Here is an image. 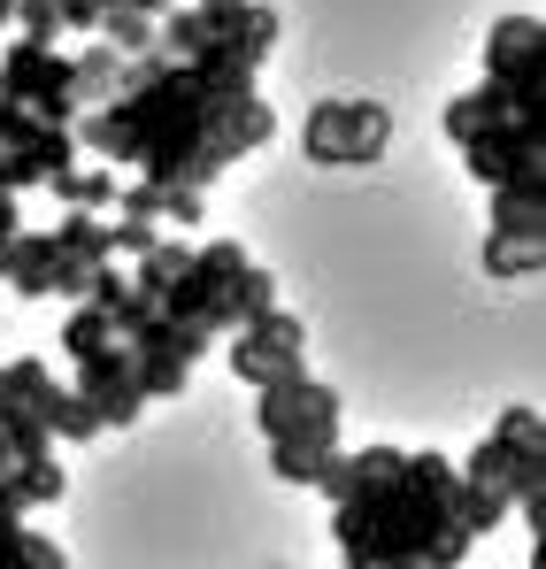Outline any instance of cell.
I'll return each mask as SVG.
<instances>
[{"mask_svg":"<svg viewBox=\"0 0 546 569\" xmlns=\"http://www.w3.org/2000/svg\"><path fill=\"white\" fill-rule=\"evenodd\" d=\"M455 462L447 455H400L363 447L331 455L324 492L339 500V562L347 569H455L469 555V531L455 516Z\"/></svg>","mask_w":546,"mask_h":569,"instance_id":"cell-1","label":"cell"},{"mask_svg":"<svg viewBox=\"0 0 546 569\" xmlns=\"http://www.w3.org/2000/svg\"><path fill=\"white\" fill-rule=\"evenodd\" d=\"M485 78L508 93V116L539 123L546 100V23L539 16H500L493 39H485Z\"/></svg>","mask_w":546,"mask_h":569,"instance_id":"cell-2","label":"cell"},{"mask_svg":"<svg viewBox=\"0 0 546 569\" xmlns=\"http://www.w3.org/2000/svg\"><path fill=\"white\" fill-rule=\"evenodd\" d=\"M262 439L270 447H316V455H339V392L316 385L308 370L285 385H262Z\"/></svg>","mask_w":546,"mask_h":569,"instance_id":"cell-3","label":"cell"},{"mask_svg":"<svg viewBox=\"0 0 546 569\" xmlns=\"http://www.w3.org/2000/svg\"><path fill=\"white\" fill-rule=\"evenodd\" d=\"M385 139H393V116H385L377 100H316V116H308V154L331 162V170L377 162Z\"/></svg>","mask_w":546,"mask_h":569,"instance_id":"cell-4","label":"cell"},{"mask_svg":"<svg viewBox=\"0 0 546 569\" xmlns=\"http://www.w3.org/2000/svg\"><path fill=\"white\" fill-rule=\"evenodd\" d=\"M0 93L23 100L39 123H78V93H70V54L62 47H31V39H16L8 54H0Z\"/></svg>","mask_w":546,"mask_h":569,"instance_id":"cell-5","label":"cell"},{"mask_svg":"<svg viewBox=\"0 0 546 569\" xmlns=\"http://www.w3.org/2000/svg\"><path fill=\"white\" fill-rule=\"evenodd\" d=\"M308 331H300V316H285V308H262V316H247L239 331H231V378H247L255 392L262 385H285L308 370Z\"/></svg>","mask_w":546,"mask_h":569,"instance_id":"cell-6","label":"cell"},{"mask_svg":"<svg viewBox=\"0 0 546 569\" xmlns=\"http://www.w3.org/2000/svg\"><path fill=\"white\" fill-rule=\"evenodd\" d=\"M461 154H469V178L485 192L508 186V178H532V170H539V123H524V116L477 123V131L461 139Z\"/></svg>","mask_w":546,"mask_h":569,"instance_id":"cell-7","label":"cell"},{"mask_svg":"<svg viewBox=\"0 0 546 569\" xmlns=\"http://www.w3.org/2000/svg\"><path fill=\"white\" fill-rule=\"evenodd\" d=\"M546 223V178H508V186H493V231H508V239H539Z\"/></svg>","mask_w":546,"mask_h":569,"instance_id":"cell-8","label":"cell"},{"mask_svg":"<svg viewBox=\"0 0 546 569\" xmlns=\"http://www.w3.org/2000/svg\"><path fill=\"white\" fill-rule=\"evenodd\" d=\"M100 39H108V54H123V62H139V54H155V16H139V8H100V23H92Z\"/></svg>","mask_w":546,"mask_h":569,"instance_id":"cell-9","label":"cell"},{"mask_svg":"<svg viewBox=\"0 0 546 569\" xmlns=\"http://www.w3.org/2000/svg\"><path fill=\"white\" fill-rule=\"evenodd\" d=\"M47 186H54V200H70L78 216H92V208H116V178H108V170H54Z\"/></svg>","mask_w":546,"mask_h":569,"instance_id":"cell-10","label":"cell"},{"mask_svg":"<svg viewBox=\"0 0 546 569\" xmlns=\"http://www.w3.org/2000/svg\"><path fill=\"white\" fill-rule=\"evenodd\" d=\"M539 239H508V231H493V239H485V270H493V278H539Z\"/></svg>","mask_w":546,"mask_h":569,"instance_id":"cell-11","label":"cell"},{"mask_svg":"<svg viewBox=\"0 0 546 569\" xmlns=\"http://www.w3.org/2000/svg\"><path fill=\"white\" fill-rule=\"evenodd\" d=\"M324 462H331V455H316V447H270V470L285 477V485H316Z\"/></svg>","mask_w":546,"mask_h":569,"instance_id":"cell-12","label":"cell"},{"mask_svg":"<svg viewBox=\"0 0 546 569\" xmlns=\"http://www.w3.org/2000/svg\"><path fill=\"white\" fill-rule=\"evenodd\" d=\"M100 8H123V0H100Z\"/></svg>","mask_w":546,"mask_h":569,"instance_id":"cell-13","label":"cell"}]
</instances>
